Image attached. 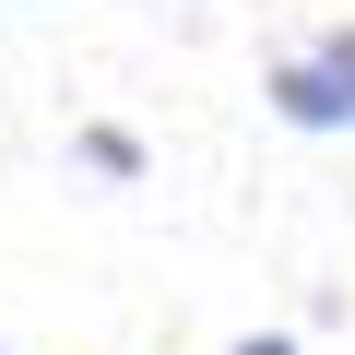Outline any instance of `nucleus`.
Segmentation results:
<instances>
[{
    "label": "nucleus",
    "mask_w": 355,
    "mask_h": 355,
    "mask_svg": "<svg viewBox=\"0 0 355 355\" xmlns=\"http://www.w3.org/2000/svg\"><path fill=\"white\" fill-rule=\"evenodd\" d=\"M237 355H296V343H284V331H249V343H237Z\"/></svg>",
    "instance_id": "nucleus-4"
},
{
    "label": "nucleus",
    "mask_w": 355,
    "mask_h": 355,
    "mask_svg": "<svg viewBox=\"0 0 355 355\" xmlns=\"http://www.w3.org/2000/svg\"><path fill=\"white\" fill-rule=\"evenodd\" d=\"M308 60H320V83H331V95H343V107H355V24H331V36H320V48H308Z\"/></svg>",
    "instance_id": "nucleus-3"
},
{
    "label": "nucleus",
    "mask_w": 355,
    "mask_h": 355,
    "mask_svg": "<svg viewBox=\"0 0 355 355\" xmlns=\"http://www.w3.org/2000/svg\"><path fill=\"white\" fill-rule=\"evenodd\" d=\"M71 154H83L95 178H142V142H130V130H107V119H95V130H71Z\"/></svg>",
    "instance_id": "nucleus-2"
},
{
    "label": "nucleus",
    "mask_w": 355,
    "mask_h": 355,
    "mask_svg": "<svg viewBox=\"0 0 355 355\" xmlns=\"http://www.w3.org/2000/svg\"><path fill=\"white\" fill-rule=\"evenodd\" d=\"M272 119H296V130H355V107L320 83V60H284V71H272Z\"/></svg>",
    "instance_id": "nucleus-1"
}]
</instances>
